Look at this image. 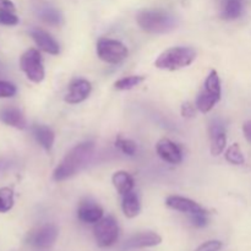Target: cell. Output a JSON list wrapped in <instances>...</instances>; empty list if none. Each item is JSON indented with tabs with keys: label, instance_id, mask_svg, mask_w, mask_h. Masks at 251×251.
I'll use <instances>...</instances> for the list:
<instances>
[{
	"label": "cell",
	"instance_id": "1",
	"mask_svg": "<svg viewBox=\"0 0 251 251\" xmlns=\"http://www.w3.org/2000/svg\"><path fill=\"white\" fill-rule=\"evenodd\" d=\"M93 153H95V144L92 141L76 145L65 154L58 167L54 169L53 179L55 181H64L73 178L90 163Z\"/></svg>",
	"mask_w": 251,
	"mask_h": 251
},
{
	"label": "cell",
	"instance_id": "2",
	"mask_svg": "<svg viewBox=\"0 0 251 251\" xmlns=\"http://www.w3.org/2000/svg\"><path fill=\"white\" fill-rule=\"evenodd\" d=\"M136 21L142 31L152 34L168 33L176 26V17L162 9L142 10L137 14Z\"/></svg>",
	"mask_w": 251,
	"mask_h": 251
},
{
	"label": "cell",
	"instance_id": "3",
	"mask_svg": "<svg viewBox=\"0 0 251 251\" xmlns=\"http://www.w3.org/2000/svg\"><path fill=\"white\" fill-rule=\"evenodd\" d=\"M196 59V50L191 47H173L159 54L154 66L161 70L176 71L191 65Z\"/></svg>",
	"mask_w": 251,
	"mask_h": 251
},
{
	"label": "cell",
	"instance_id": "4",
	"mask_svg": "<svg viewBox=\"0 0 251 251\" xmlns=\"http://www.w3.org/2000/svg\"><path fill=\"white\" fill-rule=\"evenodd\" d=\"M221 97H222V87H221L220 75L216 70H211L203 82L202 90L199 93L196 108L201 113L206 114L215 108V105L221 100Z\"/></svg>",
	"mask_w": 251,
	"mask_h": 251
},
{
	"label": "cell",
	"instance_id": "5",
	"mask_svg": "<svg viewBox=\"0 0 251 251\" xmlns=\"http://www.w3.org/2000/svg\"><path fill=\"white\" fill-rule=\"evenodd\" d=\"M120 229L118 221L113 216L103 217L93 227V235L97 245L102 249L113 247L119 239Z\"/></svg>",
	"mask_w": 251,
	"mask_h": 251
},
{
	"label": "cell",
	"instance_id": "6",
	"mask_svg": "<svg viewBox=\"0 0 251 251\" xmlns=\"http://www.w3.org/2000/svg\"><path fill=\"white\" fill-rule=\"evenodd\" d=\"M20 68L24 71L29 81L33 83H41L46 77L43 61L38 49L29 48L20 58Z\"/></svg>",
	"mask_w": 251,
	"mask_h": 251
},
{
	"label": "cell",
	"instance_id": "7",
	"mask_svg": "<svg viewBox=\"0 0 251 251\" xmlns=\"http://www.w3.org/2000/svg\"><path fill=\"white\" fill-rule=\"evenodd\" d=\"M97 55L107 64H119L129 55L126 46L117 39L100 38L97 42Z\"/></svg>",
	"mask_w": 251,
	"mask_h": 251
},
{
	"label": "cell",
	"instance_id": "8",
	"mask_svg": "<svg viewBox=\"0 0 251 251\" xmlns=\"http://www.w3.org/2000/svg\"><path fill=\"white\" fill-rule=\"evenodd\" d=\"M59 235V229L55 225H51V223H47V225L42 226L38 229L34 230L33 233H31V235L28 237L27 242L31 247L36 248V249L44 250L49 249L54 245V243L56 242Z\"/></svg>",
	"mask_w": 251,
	"mask_h": 251
},
{
	"label": "cell",
	"instance_id": "9",
	"mask_svg": "<svg viewBox=\"0 0 251 251\" xmlns=\"http://www.w3.org/2000/svg\"><path fill=\"white\" fill-rule=\"evenodd\" d=\"M104 211L102 206L92 199H85L80 202L77 208V218L86 225H96L103 218Z\"/></svg>",
	"mask_w": 251,
	"mask_h": 251
},
{
	"label": "cell",
	"instance_id": "10",
	"mask_svg": "<svg viewBox=\"0 0 251 251\" xmlns=\"http://www.w3.org/2000/svg\"><path fill=\"white\" fill-rule=\"evenodd\" d=\"M210 139H211V153L212 156H220L225 152L227 146V135H226L225 123L216 118L210 124Z\"/></svg>",
	"mask_w": 251,
	"mask_h": 251
},
{
	"label": "cell",
	"instance_id": "11",
	"mask_svg": "<svg viewBox=\"0 0 251 251\" xmlns=\"http://www.w3.org/2000/svg\"><path fill=\"white\" fill-rule=\"evenodd\" d=\"M92 91V85L85 78H76L69 86L68 93L65 95V102L69 104H78L88 98Z\"/></svg>",
	"mask_w": 251,
	"mask_h": 251
},
{
	"label": "cell",
	"instance_id": "12",
	"mask_svg": "<svg viewBox=\"0 0 251 251\" xmlns=\"http://www.w3.org/2000/svg\"><path fill=\"white\" fill-rule=\"evenodd\" d=\"M157 154L169 164H179L183 161V152L181 149L169 139H161L156 145Z\"/></svg>",
	"mask_w": 251,
	"mask_h": 251
},
{
	"label": "cell",
	"instance_id": "13",
	"mask_svg": "<svg viewBox=\"0 0 251 251\" xmlns=\"http://www.w3.org/2000/svg\"><path fill=\"white\" fill-rule=\"evenodd\" d=\"M166 205L168 206L169 208H172V210L178 211V212L181 213H186V215L189 216L207 212V211H206L202 206L199 205L196 201L178 195L168 196L166 200Z\"/></svg>",
	"mask_w": 251,
	"mask_h": 251
},
{
	"label": "cell",
	"instance_id": "14",
	"mask_svg": "<svg viewBox=\"0 0 251 251\" xmlns=\"http://www.w3.org/2000/svg\"><path fill=\"white\" fill-rule=\"evenodd\" d=\"M162 243V237L156 232H141L137 234L132 235L125 242L124 248L126 250L129 249H144V248H152L157 247Z\"/></svg>",
	"mask_w": 251,
	"mask_h": 251
},
{
	"label": "cell",
	"instance_id": "15",
	"mask_svg": "<svg viewBox=\"0 0 251 251\" xmlns=\"http://www.w3.org/2000/svg\"><path fill=\"white\" fill-rule=\"evenodd\" d=\"M31 37L33 38L34 43L37 44L39 49L44 53L51 54V55H56L60 51V47L59 43L44 29L41 28H33L31 29Z\"/></svg>",
	"mask_w": 251,
	"mask_h": 251
},
{
	"label": "cell",
	"instance_id": "16",
	"mask_svg": "<svg viewBox=\"0 0 251 251\" xmlns=\"http://www.w3.org/2000/svg\"><path fill=\"white\" fill-rule=\"evenodd\" d=\"M122 210L123 213L126 218H135L140 215L141 211V203H140V198L134 190L123 195L122 200Z\"/></svg>",
	"mask_w": 251,
	"mask_h": 251
},
{
	"label": "cell",
	"instance_id": "17",
	"mask_svg": "<svg viewBox=\"0 0 251 251\" xmlns=\"http://www.w3.org/2000/svg\"><path fill=\"white\" fill-rule=\"evenodd\" d=\"M0 120L6 125L16 129H25L27 125L26 118L22 114V112L17 108H5L0 112Z\"/></svg>",
	"mask_w": 251,
	"mask_h": 251
},
{
	"label": "cell",
	"instance_id": "18",
	"mask_svg": "<svg viewBox=\"0 0 251 251\" xmlns=\"http://www.w3.org/2000/svg\"><path fill=\"white\" fill-rule=\"evenodd\" d=\"M32 132H33V136L37 140V142L46 151H50L54 145V141H55V134H54L53 130L49 126H47V125L37 124L32 127Z\"/></svg>",
	"mask_w": 251,
	"mask_h": 251
},
{
	"label": "cell",
	"instance_id": "19",
	"mask_svg": "<svg viewBox=\"0 0 251 251\" xmlns=\"http://www.w3.org/2000/svg\"><path fill=\"white\" fill-rule=\"evenodd\" d=\"M112 183L114 188L117 189L118 193L122 196L134 190L135 186L134 178L131 176V174H129L125 171L115 172L112 176Z\"/></svg>",
	"mask_w": 251,
	"mask_h": 251
},
{
	"label": "cell",
	"instance_id": "20",
	"mask_svg": "<svg viewBox=\"0 0 251 251\" xmlns=\"http://www.w3.org/2000/svg\"><path fill=\"white\" fill-rule=\"evenodd\" d=\"M243 12V1L242 0H222V7H221V16L223 20L232 21L237 20Z\"/></svg>",
	"mask_w": 251,
	"mask_h": 251
},
{
	"label": "cell",
	"instance_id": "21",
	"mask_svg": "<svg viewBox=\"0 0 251 251\" xmlns=\"http://www.w3.org/2000/svg\"><path fill=\"white\" fill-rule=\"evenodd\" d=\"M38 16L41 17L42 21L50 26H60L63 24V16H61L60 11L50 5H44V6L39 7Z\"/></svg>",
	"mask_w": 251,
	"mask_h": 251
},
{
	"label": "cell",
	"instance_id": "22",
	"mask_svg": "<svg viewBox=\"0 0 251 251\" xmlns=\"http://www.w3.org/2000/svg\"><path fill=\"white\" fill-rule=\"evenodd\" d=\"M145 80H146V76L142 75L126 76V77H123L120 80L115 81L114 88L117 91H129L137 87L139 85H141Z\"/></svg>",
	"mask_w": 251,
	"mask_h": 251
},
{
	"label": "cell",
	"instance_id": "23",
	"mask_svg": "<svg viewBox=\"0 0 251 251\" xmlns=\"http://www.w3.org/2000/svg\"><path fill=\"white\" fill-rule=\"evenodd\" d=\"M225 156L227 162H229L230 164H234V166H242V164L245 163V157L238 144H233L232 146L228 147Z\"/></svg>",
	"mask_w": 251,
	"mask_h": 251
},
{
	"label": "cell",
	"instance_id": "24",
	"mask_svg": "<svg viewBox=\"0 0 251 251\" xmlns=\"http://www.w3.org/2000/svg\"><path fill=\"white\" fill-rule=\"evenodd\" d=\"M14 207V191L10 188H0V213L9 212Z\"/></svg>",
	"mask_w": 251,
	"mask_h": 251
},
{
	"label": "cell",
	"instance_id": "25",
	"mask_svg": "<svg viewBox=\"0 0 251 251\" xmlns=\"http://www.w3.org/2000/svg\"><path fill=\"white\" fill-rule=\"evenodd\" d=\"M115 146L120 150L126 156H135L137 151V145L130 139H123V137H118L115 140Z\"/></svg>",
	"mask_w": 251,
	"mask_h": 251
},
{
	"label": "cell",
	"instance_id": "26",
	"mask_svg": "<svg viewBox=\"0 0 251 251\" xmlns=\"http://www.w3.org/2000/svg\"><path fill=\"white\" fill-rule=\"evenodd\" d=\"M17 88L14 83L0 80V98H11L16 95Z\"/></svg>",
	"mask_w": 251,
	"mask_h": 251
},
{
	"label": "cell",
	"instance_id": "27",
	"mask_svg": "<svg viewBox=\"0 0 251 251\" xmlns=\"http://www.w3.org/2000/svg\"><path fill=\"white\" fill-rule=\"evenodd\" d=\"M19 24V17L12 11H0V25L4 26H16Z\"/></svg>",
	"mask_w": 251,
	"mask_h": 251
},
{
	"label": "cell",
	"instance_id": "28",
	"mask_svg": "<svg viewBox=\"0 0 251 251\" xmlns=\"http://www.w3.org/2000/svg\"><path fill=\"white\" fill-rule=\"evenodd\" d=\"M223 248V243L221 240H208L202 243L196 248L195 251H221Z\"/></svg>",
	"mask_w": 251,
	"mask_h": 251
},
{
	"label": "cell",
	"instance_id": "29",
	"mask_svg": "<svg viewBox=\"0 0 251 251\" xmlns=\"http://www.w3.org/2000/svg\"><path fill=\"white\" fill-rule=\"evenodd\" d=\"M190 217L191 223L193 226L198 228H203L207 226L208 223V213L207 212H202V213H198V215H193L189 216Z\"/></svg>",
	"mask_w": 251,
	"mask_h": 251
},
{
	"label": "cell",
	"instance_id": "30",
	"mask_svg": "<svg viewBox=\"0 0 251 251\" xmlns=\"http://www.w3.org/2000/svg\"><path fill=\"white\" fill-rule=\"evenodd\" d=\"M180 112L184 118H194L195 117V105L190 102L183 103Z\"/></svg>",
	"mask_w": 251,
	"mask_h": 251
},
{
	"label": "cell",
	"instance_id": "31",
	"mask_svg": "<svg viewBox=\"0 0 251 251\" xmlns=\"http://www.w3.org/2000/svg\"><path fill=\"white\" fill-rule=\"evenodd\" d=\"M16 7H15L14 2L10 0H0V11H12L15 12Z\"/></svg>",
	"mask_w": 251,
	"mask_h": 251
},
{
	"label": "cell",
	"instance_id": "32",
	"mask_svg": "<svg viewBox=\"0 0 251 251\" xmlns=\"http://www.w3.org/2000/svg\"><path fill=\"white\" fill-rule=\"evenodd\" d=\"M243 132H244L245 139L251 144V120L244 123V125H243Z\"/></svg>",
	"mask_w": 251,
	"mask_h": 251
},
{
	"label": "cell",
	"instance_id": "33",
	"mask_svg": "<svg viewBox=\"0 0 251 251\" xmlns=\"http://www.w3.org/2000/svg\"><path fill=\"white\" fill-rule=\"evenodd\" d=\"M7 166H9V162H6L5 159H0V171H1V169H4L5 167H7Z\"/></svg>",
	"mask_w": 251,
	"mask_h": 251
}]
</instances>
